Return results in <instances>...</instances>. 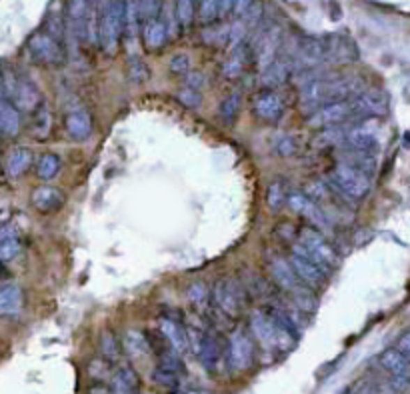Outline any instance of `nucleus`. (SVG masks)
I'll list each match as a JSON object with an SVG mask.
<instances>
[{
	"instance_id": "9b49d317",
	"label": "nucleus",
	"mask_w": 410,
	"mask_h": 394,
	"mask_svg": "<svg viewBox=\"0 0 410 394\" xmlns=\"http://www.w3.org/2000/svg\"><path fill=\"white\" fill-rule=\"evenodd\" d=\"M289 206L319 230H326L331 225V218L326 216L324 209L320 206L319 202H314L306 192H290Z\"/></svg>"
},
{
	"instance_id": "f704fd0d",
	"label": "nucleus",
	"mask_w": 410,
	"mask_h": 394,
	"mask_svg": "<svg viewBox=\"0 0 410 394\" xmlns=\"http://www.w3.org/2000/svg\"><path fill=\"white\" fill-rule=\"evenodd\" d=\"M100 352H102V358H105L108 364H114L121 361L124 350H122V344L119 342V338L112 333L105 331L102 336H100Z\"/></svg>"
},
{
	"instance_id": "423d86ee",
	"label": "nucleus",
	"mask_w": 410,
	"mask_h": 394,
	"mask_svg": "<svg viewBox=\"0 0 410 394\" xmlns=\"http://www.w3.org/2000/svg\"><path fill=\"white\" fill-rule=\"evenodd\" d=\"M257 349L252 338L244 331H234L227 340V364L232 372H246L252 368Z\"/></svg>"
},
{
	"instance_id": "de8ad7c7",
	"label": "nucleus",
	"mask_w": 410,
	"mask_h": 394,
	"mask_svg": "<svg viewBox=\"0 0 410 394\" xmlns=\"http://www.w3.org/2000/svg\"><path fill=\"white\" fill-rule=\"evenodd\" d=\"M278 152L282 154V156H290V154H294L296 152V144H294V138L292 137H284L280 142H278Z\"/></svg>"
},
{
	"instance_id": "9d476101",
	"label": "nucleus",
	"mask_w": 410,
	"mask_h": 394,
	"mask_svg": "<svg viewBox=\"0 0 410 394\" xmlns=\"http://www.w3.org/2000/svg\"><path fill=\"white\" fill-rule=\"evenodd\" d=\"M280 45H282V31L278 26H274V29H260L259 36L255 40V59H257L260 73L266 70L276 61Z\"/></svg>"
},
{
	"instance_id": "c756f323",
	"label": "nucleus",
	"mask_w": 410,
	"mask_h": 394,
	"mask_svg": "<svg viewBox=\"0 0 410 394\" xmlns=\"http://www.w3.org/2000/svg\"><path fill=\"white\" fill-rule=\"evenodd\" d=\"M142 29V16H140V4L138 0H126L124 2V34L135 40Z\"/></svg>"
},
{
	"instance_id": "393cba45",
	"label": "nucleus",
	"mask_w": 410,
	"mask_h": 394,
	"mask_svg": "<svg viewBox=\"0 0 410 394\" xmlns=\"http://www.w3.org/2000/svg\"><path fill=\"white\" fill-rule=\"evenodd\" d=\"M183 380L184 374L172 370V368H167V366H160V364H156L154 370H152V382L158 388H162L170 394H179L183 391Z\"/></svg>"
},
{
	"instance_id": "4be33fe9",
	"label": "nucleus",
	"mask_w": 410,
	"mask_h": 394,
	"mask_svg": "<svg viewBox=\"0 0 410 394\" xmlns=\"http://www.w3.org/2000/svg\"><path fill=\"white\" fill-rule=\"evenodd\" d=\"M122 350L128 358L132 361H138V358H146L149 354H152L151 340H149V334L142 333V331H137V328H130L124 333V338H122Z\"/></svg>"
},
{
	"instance_id": "79ce46f5",
	"label": "nucleus",
	"mask_w": 410,
	"mask_h": 394,
	"mask_svg": "<svg viewBox=\"0 0 410 394\" xmlns=\"http://www.w3.org/2000/svg\"><path fill=\"white\" fill-rule=\"evenodd\" d=\"M138 4H140L142 24L152 18H160L162 15V0H138Z\"/></svg>"
},
{
	"instance_id": "f257e3e1",
	"label": "nucleus",
	"mask_w": 410,
	"mask_h": 394,
	"mask_svg": "<svg viewBox=\"0 0 410 394\" xmlns=\"http://www.w3.org/2000/svg\"><path fill=\"white\" fill-rule=\"evenodd\" d=\"M366 91L365 78L360 75H326L320 73L310 82L301 86V105L312 112L324 105H333L352 98Z\"/></svg>"
},
{
	"instance_id": "2f4dec72",
	"label": "nucleus",
	"mask_w": 410,
	"mask_h": 394,
	"mask_svg": "<svg viewBox=\"0 0 410 394\" xmlns=\"http://www.w3.org/2000/svg\"><path fill=\"white\" fill-rule=\"evenodd\" d=\"M248 59V46L241 45L238 48L230 50V56L222 66V75L227 78H238L244 73V64Z\"/></svg>"
},
{
	"instance_id": "20e7f679",
	"label": "nucleus",
	"mask_w": 410,
	"mask_h": 394,
	"mask_svg": "<svg viewBox=\"0 0 410 394\" xmlns=\"http://www.w3.org/2000/svg\"><path fill=\"white\" fill-rule=\"evenodd\" d=\"M289 260L296 276H298V280L303 282L304 287L320 288L328 282L331 271L324 268L298 241L292 244V252H290Z\"/></svg>"
},
{
	"instance_id": "2eb2a0df",
	"label": "nucleus",
	"mask_w": 410,
	"mask_h": 394,
	"mask_svg": "<svg viewBox=\"0 0 410 394\" xmlns=\"http://www.w3.org/2000/svg\"><path fill=\"white\" fill-rule=\"evenodd\" d=\"M255 116L264 122H278L284 116V103L282 96L273 89H264L252 100Z\"/></svg>"
},
{
	"instance_id": "f03ea898",
	"label": "nucleus",
	"mask_w": 410,
	"mask_h": 394,
	"mask_svg": "<svg viewBox=\"0 0 410 394\" xmlns=\"http://www.w3.org/2000/svg\"><path fill=\"white\" fill-rule=\"evenodd\" d=\"M372 176L358 170V168L336 162V167L326 174V182L331 184V190L338 192L340 197L349 198V200H363L368 197L370 186H372Z\"/></svg>"
},
{
	"instance_id": "7c9ffc66",
	"label": "nucleus",
	"mask_w": 410,
	"mask_h": 394,
	"mask_svg": "<svg viewBox=\"0 0 410 394\" xmlns=\"http://www.w3.org/2000/svg\"><path fill=\"white\" fill-rule=\"evenodd\" d=\"M20 252V243L18 236L10 227L0 228V262H10L13 258L18 257Z\"/></svg>"
},
{
	"instance_id": "c9c22d12",
	"label": "nucleus",
	"mask_w": 410,
	"mask_h": 394,
	"mask_svg": "<svg viewBox=\"0 0 410 394\" xmlns=\"http://www.w3.org/2000/svg\"><path fill=\"white\" fill-rule=\"evenodd\" d=\"M61 170V158L52 152H46L38 158V165H36V174L40 181H52Z\"/></svg>"
},
{
	"instance_id": "6ab92c4d",
	"label": "nucleus",
	"mask_w": 410,
	"mask_h": 394,
	"mask_svg": "<svg viewBox=\"0 0 410 394\" xmlns=\"http://www.w3.org/2000/svg\"><path fill=\"white\" fill-rule=\"evenodd\" d=\"M32 206L38 211V213H56L59 209H62L64 204V195L62 190H59L56 186H50V184H43L38 188H34L32 192Z\"/></svg>"
},
{
	"instance_id": "f3484780",
	"label": "nucleus",
	"mask_w": 410,
	"mask_h": 394,
	"mask_svg": "<svg viewBox=\"0 0 410 394\" xmlns=\"http://www.w3.org/2000/svg\"><path fill=\"white\" fill-rule=\"evenodd\" d=\"M197 358L198 363L202 364V368H204L206 372H211V374L218 372L222 361H227V350L220 347V340H218V336H216L213 331L206 334L202 347L198 350Z\"/></svg>"
},
{
	"instance_id": "5701e85b",
	"label": "nucleus",
	"mask_w": 410,
	"mask_h": 394,
	"mask_svg": "<svg viewBox=\"0 0 410 394\" xmlns=\"http://www.w3.org/2000/svg\"><path fill=\"white\" fill-rule=\"evenodd\" d=\"M112 394H140V377L132 366H121L110 379Z\"/></svg>"
},
{
	"instance_id": "c03bdc74",
	"label": "nucleus",
	"mask_w": 410,
	"mask_h": 394,
	"mask_svg": "<svg viewBox=\"0 0 410 394\" xmlns=\"http://www.w3.org/2000/svg\"><path fill=\"white\" fill-rule=\"evenodd\" d=\"M168 68H170L172 75H188L190 73V56L184 54V52L174 54L168 62Z\"/></svg>"
},
{
	"instance_id": "0eeeda50",
	"label": "nucleus",
	"mask_w": 410,
	"mask_h": 394,
	"mask_svg": "<svg viewBox=\"0 0 410 394\" xmlns=\"http://www.w3.org/2000/svg\"><path fill=\"white\" fill-rule=\"evenodd\" d=\"M380 366L388 372V384L395 394H410V358L398 349H388L380 354Z\"/></svg>"
},
{
	"instance_id": "6e6552de",
	"label": "nucleus",
	"mask_w": 410,
	"mask_h": 394,
	"mask_svg": "<svg viewBox=\"0 0 410 394\" xmlns=\"http://www.w3.org/2000/svg\"><path fill=\"white\" fill-rule=\"evenodd\" d=\"M298 243L303 244L304 248L319 260L320 264L328 271H333L338 266L340 258L335 246L326 241V236L322 234V230L314 227H303L298 230Z\"/></svg>"
},
{
	"instance_id": "1a4fd4ad",
	"label": "nucleus",
	"mask_w": 410,
	"mask_h": 394,
	"mask_svg": "<svg viewBox=\"0 0 410 394\" xmlns=\"http://www.w3.org/2000/svg\"><path fill=\"white\" fill-rule=\"evenodd\" d=\"M26 50L34 61L46 64V66H61L64 62V45L45 31L32 34L29 38Z\"/></svg>"
},
{
	"instance_id": "f8f14e48",
	"label": "nucleus",
	"mask_w": 410,
	"mask_h": 394,
	"mask_svg": "<svg viewBox=\"0 0 410 394\" xmlns=\"http://www.w3.org/2000/svg\"><path fill=\"white\" fill-rule=\"evenodd\" d=\"M324 46H326V62L350 64V62L358 61V46L349 34H342V32L328 34L324 36Z\"/></svg>"
},
{
	"instance_id": "b1692460",
	"label": "nucleus",
	"mask_w": 410,
	"mask_h": 394,
	"mask_svg": "<svg viewBox=\"0 0 410 394\" xmlns=\"http://www.w3.org/2000/svg\"><path fill=\"white\" fill-rule=\"evenodd\" d=\"M20 132V110L13 105V100L0 96V135L16 137Z\"/></svg>"
},
{
	"instance_id": "09e8293b",
	"label": "nucleus",
	"mask_w": 410,
	"mask_h": 394,
	"mask_svg": "<svg viewBox=\"0 0 410 394\" xmlns=\"http://www.w3.org/2000/svg\"><path fill=\"white\" fill-rule=\"evenodd\" d=\"M252 2H255V0H236L234 10H232L234 16H236V18H243V16L248 13V8L252 6Z\"/></svg>"
},
{
	"instance_id": "a18cd8bd",
	"label": "nucleus",
	"mask_w": 410,
	"mask_h": 394,
	"mask_svg": "<svg viewBox=\"0 0 410 394\" xmlns=\"http://www.w3.org/2000/svg\"><path fill=\"white\" fill-rule=\"evenodd\" d=\"M176 98H179V103H183L186 108H198L200 107V103H202V94H200V91H192V89H186V86L176 92Z\"/></svg>"
},
{
	"instance_id": "412c9836",
	"label": "nucleus",
	"mask_w": 410,
	"mask_h": 394,
	"mask_svg": "<svg viewBox=\"0 0 410 394\" xmlns=\"http://www.w3.org/2000/svg\"><path fill=\"white\" fill-rule=\"evenodd\" d=\"M158 333L162 334V336L167 338L168 344L176 350V352H181L183 356L186 352H190V350H188L186 328H184L183 324L176 319H168V317H165V319L158 320Z\"/></svg>"
},
{
	"instance_id": "bb28decb",
	"label": "nucleus",
	"mask_w": 410,
	"mask_h": 394,
	"mask_svg": "<svg viewBox=\"0 0 410 394\" xmlns=\"http://www.w3.org/2000/svg\"><path fill=\"white\" fill-rule=\"evenodd\" d=\"M22 308V290L18 285L0 287V317H15Z\"/></svg>"
},
{
	"instance_id": "c85d7f7f",
	"label": "nucleus",
	"mask_w": 410,
	"mask_h": 394,
	"mask_svg": "<svg viewBox=\"0 0 410 394\" xmlns=\"http://www.w3.org/2000/svg\"><path fill=\"white\" fill-rule=\"evenodd\" d=\"M59 6V0L52 2V6L48 8L45 20V32H48L52 38H56L59 43L64 45V36H66V15L62 13V8Z\"/></svg>"
},
{
	"instance_id": "72a5a7b5",
	"label": "nucleus",
	"mask_w": 410,
	"mask_h": 394,
	"mask_svg": "<svg viewBox=\"0 0 410 394\" xmlns=\"http://www.w3.org/2000/svg\"><path fill=\"white\" fill-rule=\"evenodd\" d=\"M50 126H52V114L46 107L45 103L32 112V122H31V132L32 137L36 138H46L50 135Z\"/></svg>"
},
{
	"instance_id": "7ed1b4c3",
	"label": "nucleus",
	"mask_w": 410,
	"mask_h": 394,
	"mask_svg": "<svg viewBox=\"0 0 410 394\" xmlns=\"http://www.w3.org/2000/svg\"><path fill=\"white\" fill-rule=\"evenodd\" d=\"M124 2L126 0H98L100 20V48L114 54L124 34Z\"/></svg>"
},
{
	"instance_id": "aec40b11",
	"label": "nucleus",
	"mask_w": 410,
	"mask_h": 394,
	"mask_svg": "<svg viewBox=\"0 0 410 394\" xmlns=\"http://www.w3.org/2000/svg\"><path fill=\"white\" fill-rule=\"evenodd\" d=\"M294 73V66H292V61H290V56H276V61L266 68V70H262L260 73V78H262V86L264 89H276V86H280L282 82H287L290 78V75Z\"/></svg>"
},
{
	"instance_id": "a211bd4d",
	"label": "nucleus",
	"mask_w": 410,
	"mask_h": 394,
	"mask_svg": "<svg viewBox=\"0 0 410 394\" xmlns=\"http://www.w3.org/2000/svg\"><path fill=\"white\" fill-rule=\"evenodd\" d=\"M64 130L76 142L86 140L92 132L91 112L86 108H75V110H70L66 114V119H64Z\"/></svg>"
},
{
	"instance_id": "37998d69",
	"label": "nucleus",
	"mask_w": 410,
	"mask_h": 394,
	"mask_svg": "<svg viewBox=\"0 0 410 394\" xmlns=\"http://www.w3.org/2000/svg\"><path fill=\"white\" fill-rule=\"evenodd\" d=\"M262 18H264V6H262V2H260V0H255V2H252V6L248 8V13L243 16V20L246 22L248 31H250V29H259L260 22H262Z\"/></svg>"
},
{
	"instance_id": "3c124183",
	"label": "nucleus",
	"mask_w": 410,
	"mask_h": 394,
	"mask_svg": "<svg viewBox=\"0 0 410 394\" xmlns=\"http://www.w3.org/2000/svg\"><path fill=\"white\" fill-rule=\"evenodd\" d=\"M398 350H400V352H404L407 356H410V333L400 336V340H398Z\"/></svg>"
},
{
	"instance_id": "ea45409f",
	"label": "nucleus",
	"mask_w": 410,
	"mask_h": 394,
	"mask_svg": "<svg viewBox=\"0 0 410 394\" xmlns=\"http://www.w3.org/2000/svg\"><path fill=\"white\" fill-rule=\"evenodd\" d=\"M218 10H220V0H200L198 2V18L204 24H211L218 18Z\"/></svg>"
},
{
	"instance_id": "ddd939ff",
	"label": "nucleus",
	"mask_w": 410,
	"mask_h": 394,
	"mask_svg": "<svg viewBox=\"0 0 410 394\" xmlns=\"http://www.w3.org/2000/svg\"><path fill=\"white\" fill-rule=\"evenodd\" d=\"M266 268L273 276L274 285L280 287L284 292H294L298 287H303V282L298 280V276L294 273L292 264H290L289 258H284L278 252H273L266 257Z\"/></svg>"
},
{
	"instance_id": "cd10ccee",
	"label": "nucleus",
	"mask_w": 410,
	"mask_h": 394,
	"mask_svg": "<svg viewBox=\"0 0 410 394\" xmlns=\"http://www.w3.org/2000/svg\"><path fill=\"white\" fill-rule=\"evenodd\" d=\"M32 165V152L24 146H16L6 156V172L10 179L22 176Z\"/></svg>"
},
{
	"instance_id": "58836bf2",
	"label": "nucleus",
	"mask_w": 410,
	"mask_h": 394,
	"mask_svg": "<svg viewBox=\"0 0 410 394\" xmlns=\"http://www.w3.org/2000/svg\"><path fill=\"white\" fill-rule=\"evenodd\" d=\"M195 0H176V20L183 29H188L195 20Z\"/></svg>"
},
{
	"instance_id": "473e14b6",
	"label": "nucleus",
	"mask_w": 410,
	"mask_h": 394,
	"mask_svg": "<svg viewBox=\"0 0 410 394\" xmlns=\"http://www.w3.org/2000/svg\"><path fill=\"white\" fill-rule=\"evenodd\" d=\"M289 188H287V182L276 179L268 184V190H266V204L273 213H278L287 202H289Z\"/></svg>"
},
{
	"instance_id": "dca6fc26",
	"label": "nucleus",
	"mask_w": 410,
	"mask_h": 394,
	"mask_svg": "<svg viewBox=\"0 0 410 394\" xmlns=\"http://www.w3.org/2000/svg\"><path fill=\"white\" fill-rule=\"evenodd\" d=\"M13 105L20 112H31V114L43 105V96H40L38 86L26 75L18 76V84H16L15 94H13Z\"/></svg>"
},
{
	"instance_id": "864d4df0",
	"label": "nucleus",
	"mask_w": 410,
	"mask_h": 394,
	"mask_svg": "<svg viewBox=\"0 0 410 394\" xmlns=\"http://www.w3.org/2000/svg\"><path fill=\"white\" fill-rule=\"evenodd\" d=\"M409 358H410V356H409Z\"/></svg>"
},
{
	"instance_id": "603ef678",
	"label": "nucleus",
	"mask_w": 410,
	"mask_h": 394,
	"mask_svg": "<svg viewBox=\"0 0 410 394\" xmlns=\"http://www.w3.org/2000/svg\"><path fill=\"white\" fill-rule=\"evenodd\" d=\"M86 394H112V391L107 388V386H102V384H94Z\"/></svg>"
},
{
	"instance_id": "a19ab883",
	"label": "nucleus",
	"mask_w": 410,
	"mask_h": 394,
	"mask_svg": "<svg viewBox=\"0 0 410 394\" xmlns=\"http://www.w3.org/2000/svg\"><path fill=\"white\" fill-rule=\"evenodd\" d=\"M186 296H188V301L190 304H195L198 308H202V306H206V301H208V287L204 285V282H192L188 290H186Z\"/></svg>"
},
{
	"instance_id": "a878e982",
	"label": "nucleus",
	"mask_w": 410,
	"mask_h": 394,
	"mask_svg": "<svg viewBox=\"0 0 410 394\" xmlns=\"http://www.w3.org/2000/svg\"><path fill=\"white\" fill-rule=\"evenodd\" d=\"M142 36H144V45L149 46L151 50H158L162 48L168 38V26L167 22L160 18H152V20H146L142 24Z\"/></svg>"
},
{
	"instance_id": "39448f33",
	"label": "nucleus",
	"mask_w": 410,
	"mask_h": 394,
	"mask_svg": "<svg viewBox=\"0 0 410 394\" xmlns=\"http://www.w3.org/2000/svg\"><path fill=\"white\" fill-rule=\"evenodd\" d=\"M211 298L218 312H222L228 319H236L241 317L244 303H246V288L243 287L241 280L228 276L214 285Z\"/></svg>"
},
{
	"instance_id": "4c0bfd02",
	"label": "nucleus",
	"mask_w": 410,
	"mask_h": 394,
	"mask_svg": "<svg viewBox=\"0 0 410 394\" xmlns=\"http://www.w3.org/2000/svg\"><path fill=\"white\" fill-rule=\"evenodd\" d=\"M126 75L130 78V82L140 84L149 78V66L144 64V61L140 56H130L128 59V66H126Z\"/></svg>"
},
{
	"instance_id": "8fccbe9b",
	"label": "nucleus",
	"mask_w": 410,
	"mask_h": 394,
	"mask_svg": "<svg viewBox=\"0 0 410 394\" xmlns=\"http://www.w3.org/2000/svg\"><path fill=\"white\" fill-rule=\"evenodd\" d=\"M234 4H236V0H220V10H218V15H230V13L234 10Z\"/></svg>"
},
{
	"instance_id": "4468645a",
	"label": "nucleus",
	"mask_w": 410,
	"mask_h": 394,
	"mask_svg": "<svg viewBox=\"0 0 410 394\" xmlns=\"http://www.w3.org/2000/svg\"><path fill=\"white\" fill-rule=\"evenodd\" d=\"M96 0H68L66 4V32L75 40H86V20Z\"/></svg>"
},
{
	"instance_id": "e433bc0d",
	"label": "nucleus",
	"mask_w": 410,
	"mask_h": 394,
	"mask_svg": "<svg viewBox=\"0 0 410 394\" xmlns=\"http://www.w3.org/2000/svg\"><path fill=\"white\" fill-rule=\"evenodd\" d=\"M241 110V92H230L227 98L220 103L218 107V114L225 122H234Z\"/></svg>"
},
{
	"instance_id": "49530a36",
	"label": "nucleus",
	"mask_w": 410,
	"mask_h": 394,
	"mask_svg": "<svg viewBox=\"0 0 410 394\" xmlns=\"http://www.w3.org/2000/svg\"><path fill=\"white\" fill-rule=\"evenodd\" d=\"M206 84V78L202 73L198 70H190L186 75V89H192V91H202V86Z\"/></svg>"
}]
</instances>
